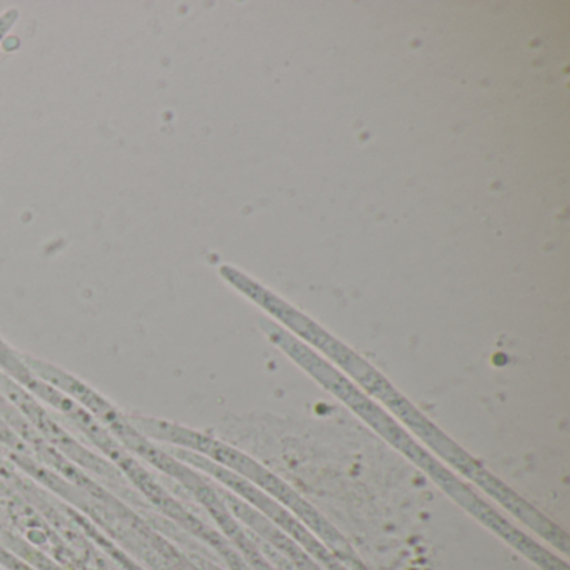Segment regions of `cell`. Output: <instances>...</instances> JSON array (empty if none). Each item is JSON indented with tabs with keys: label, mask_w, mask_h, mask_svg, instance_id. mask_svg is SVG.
Returning <instances> with one entry per match:
<instances>
[{
	"label": "cell",
	"mask_w": 570,
	"mask_h": 570,
	"mask_svg": "<svg viewBox=\"0 0 570 570\" xmlns=\"http://www.w3.org/2000/svg\"><path fill=\"white\" fill-rule=\"evenodd\" d=\"M19 12L16 9H9L4 14H0V41L6 38L12 26L18 22Z\"/></svg>",
	"instance_id": "1"
}]
</instances>
